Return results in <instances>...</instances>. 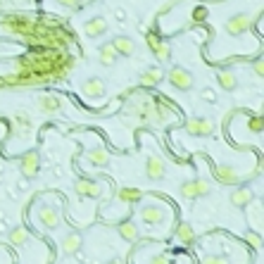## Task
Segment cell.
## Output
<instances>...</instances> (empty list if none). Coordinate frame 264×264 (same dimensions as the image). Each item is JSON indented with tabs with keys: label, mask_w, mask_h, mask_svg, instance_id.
Here are the masks:
<instances>
[{
	"label": "cell",
	"mask_w": 264,
	"mask_h": 264,
	"mask_svg": "<svg viewBox=\"0 0 264 264\" xmlns=\"http://www.w3.org/2000/svg\"><path fill=\"white\" fill-rule=\"evenodd\" d=\"M210 193H212V186H210V181H205V179L186 181L181 186V195L186 200H198V198H205V195H210Z\"/></svg>",
	"instance_id": "1"
},
{
	"label": "cell",
	"mask_w": 264,
	"mask_h": 264,
	"mask_svg": "<svg viewBox=\"0 0 264 264\" xmlns=\"http://www.w3.org/2000/svg\"><path fill=\"white\" fill-rule=\"evenodd\" d=\"M164 79L169 81L176 91H191L193 88V74L183 67H171L169 74H164Z\"/></svg>",
	"instance_id": "2"
},
{
	"label": "cell",
	"mask_w": 264,
	"mask_h": 264,
	"mask_svg": "<svg viewBox=\"0 0 264 264\" xmlns=\"http://www.w3.org/2000/svg\"><path fill=\"white\" fill-rule=\"evenodd\" d=\"M252 29V17L245 15V12H238V15H231L226 19V31L231 36H241V33L250 31Z\"/></svg>",
	"instance_id": "3"
},
{
	"label": "cell",
	"mask_w": 264,
	"mask_h": 264,
	"mask_svg": "<svg viewBox=\"0 0 264 264\" xmlns=\"http://www.w3.org/2000/svg\"><path fill=\"white\" fill-rule=\"evenodd\" d=\"M39 167H41V157L36 150H29L19 157V171H22L26 179H36L39 176Z\"/></svg>",
	"instance_id": "4"
},
{
	"label": "cell",
	"mask_w": 264,
	"mask_h": 264,
	"mask_svg": "<svg viewBox=\"0 0 264 264\" xmlns=\"http://www.w3.org/2000/svg\"><path fill=\"white\" fill-rule=\"evenodd\" d=\"M186 131L191 136H212L214 133V122L207 117H193L186 122Z\"/></svg>",
	"instance_id": "5"
},
{
	"label": "cell",
	"mask_w": 264,
	"mask_h": 264,
	"mask_svg": "<svg viewBox=\"0 0 264 264\" xmlns=\"http://www.w3.org/2000/svg\"><path fill=\"white\" fill-rule=\"evenodd\" d=\"M145 176L150 181H162L167 176V164L160 155H150L148 162H145Z\"/></svg>",
	"instance_id": "6"
},
{
	"label": "cell",
	"mask_w": 264,
	"mask_h": 264,
	"mask_svg": "<svg viewBox=\"0 0 264 264\" xmlns=\"http://www.w3.org/2000/svg\"><path fill=\"white\" fill-rule=\"evenodd\" d=\"M39 224L46 229V231H55L57 226H60V210L57 207H50V205H46V207H41L39 210Z\"/></svg>",
	"instance_id": "7"
},
{
	"label": "cell",
	"mask_w": 264,
	"mask_h": 264,
	"mask_svg": "<svg viewBox=\"0 0 264 264\" xmlns=\"http://www.w3.org/2000/svg\"><path fill=\"white\" fill-rule=\"evenodd\" d=\"M214 176H217L219 183H224V186H236L238 181H241V174L236 171L233 164H217L214 167Z\"/></svg>",
	"instance_id": "8"
},
{
	"label": "cell",
	"mask_w": 264,
	"mask_h": 264,
	"mask_svg": "<svg viewBox=\"0 0 264 264\" xmlns=\"http://www.w3.org/2000/svg\"><path fill=\"white\" fill-rule=\"evenodd\" d=\"M74 191H77L79 198H98V195L102 193V183L91 181V179H77Z\"/></svg>",
	"instance_id": "9"
},
{
	"label": "cell",
	"mask_w": 264,
	"mask_h": 264,
	"mask_svg": "<svg viewBox=\"0 0 264 264\" xmlns=\"http://www.w3.org/2000/svg\"><path fill=\"white\" fill-rule=\"evenodd\" d=\"M12 122H15V136H19V138H24L33 126V119L29 117V112H24V109H17L15 115H12Z\"/></svg>",
	"instance_id": "10"
},
{
	"label": "cell",
	"mask_w": 264,
	"mask_h": 264,
	"mask_svg": "<svg viewBox=\"0 0 264 264\" xmlns=\"http://www.w3.org/2000/svg\"><path fill=\"white\" fill-rule=\"evenodd\" d=\"M140 219L150 226H157L164 221V210L162 205H145V207H140Z\"/></svg>",
	"instance_id": "11"
},
{
	"label": "cell",
	"mask_w": 264,
	"mask_h": 264,
	"mask_svg": "<svg viewBox=\"0 0 264 264\" xmlns=\"http://www.w3.org/2000/svg\"><path fill=\"white\" fill-rule=\"evenodd\" d=\"M36 105H39V109L43 115H57L62 109V100L57 95H39Z\"/></svg>",
	"instance_id": "12"
},
{
	"label": "cell",
	"mask_w": 264,
	"mask_h": 264,
	"mask_svg": "<svg viewBox=\"0 0 264 264\" xmlns=\"http://www.w3.org/2000/svg\"><path fill=\"white\" fill-rule=\"evenodd\" d=\"M81 248H84V238H81V233L79 231H69L67 236H64V241H62L64 255H77Z\"/></svg>",
	"instance_id": "13"
},
{
	"label": "cell",
	"mask_w": 264,
	"mask_h": 264,
	"mask_svg": "<svg viewBox=\"0 0 264 264\" xmlns=\"http://www.w3.org/2000/svg\"><path fill=\"white\" fill-rule=\"evenodd\" d=\"M112 48H115L117 55H122V57H131L136 53V43H133L129 36H117L112 39Z\"/></svg>",
	"instance_id": "14"
},
{
	"label": "cell",
	"mask_w": 264,
	"mask_h": 264,
	"mask_svg": "<svg viewBox=\"0 0 264 264\" xmlns=\"http://www.w3.org/2000/svg\"><path fill=\"white\" fill-rule=\"evenodd\" d=\"M174 238L181 243V245H193L195 243V231L193 226L186 224V221H181L176 229H174Z\"/></svg>",
	"instance_id": "15"
},
{
	"label": "cell",
	"mask_w": 264,
	"mask_h": 264,
	"mask_svg": "<svg viewBox=\"0 0 264 264\" xmlns=\"http://www.w3.org/2000/svg\"><path fill=\"white\" fill-rule=\"evenodd\" d=\"M164 81V71L160 67H153V69L143 71L140 74V86L143 88H153V86H160Z\"/></svg>",
	"instance_id": "16"
},
{
	"label": "cell",
	"mask_w": 264,
	"mask_h": 264,
	"mask_svg": "<svg viewBox=\"0 0 264 264\" xmlns=\"http://www.w3.org/2000/svg\"><path fill=\"white\" fill-rule=\"evenodd\" d=\"M86 157H88V162H93L95 167H107L109 164V150L102 148V145H95L93 150H88Z\"/></svg>",
	"instance_id": "17"
},
{
	"label": "cell",
	"mask_w": 264,
	"mask_h": 264,
	"mask_svg": "<svg viewBox=\"0 0 264 264\" xmlns=\"http://www.w3.org/2000/svg\"><path fill=\"white\" fill-rule=\"evenodd\" d=\"M252 200H255V195H252L250 188L241 186V188H236V191H231V205L233 207H245V205L252 202Z\"/></svg>",
	"instance_id": "18"
},
{
	"label": "cell",
	"mask_w": 264,
	"mask_h": 264,
	"mask_svg": "<svg viewBox=\"0 0 264 264\" xmlns=\"http://www.w3.org/2000/svg\"><path fill=\"white\" fill-rule=\"evenodd\" d=\"M245 207H250V210H248V224L252 226L257 233H259V229H262V202L257 200L255 205H252V202H248Z\"/></svg>",
	"instance_id": "19"
},
{
	"label": "cell",
	"mask_w": 264,
	"mask_h": 264,
	"mask_svg": "<svg viewBox=\"0 0 264 264\" xmlns=\"http://www.w3.org/2000/svg\"><path fill=\"white\" fill-rule=\"evenodd\" d=\"M117 231H119V236H122L124 241H129V243H136V241H138V226L133 224L131 219H126V221H119Z\"/></svg>",
	"instance_id": "20"
},
{
	"label": "cell",
	"mask_w": 264,
	"mask_h": 264,
	"mask_svg": "<svg viewBox=\"0 0 264 264\" xmlns=\"http://www.w3.org/2000/svg\"><path fill=\"white\" fill-rule=\"evenodd\" d=\"M84 95H88V98H102L105 95V81H100V79H88V81H84Z\"/></svg>",
	"instance_id": "21"
},
{
	"label": "cell",
	"mask_w": 264,
	"mask_h": 264,
	"mask_svg": "<svg viewBox=\"0 0 264 264\" xmlns=\"http://www.w3.org/2000/svg\"><path fill=\"white\" fill-rule=\"evenodd\" d=\"M105 31H107V22H105L102 17H93V19L86 22V33H88L91 39H98V36H102Z\"/></svg>",
	"instance_id": "22"
},
{
	"label": "cell",
	"mask_w": 264,
	"mask_h": 264,
	"mask_svg": "<svg viewBox=\"0 0 264 264\" xmlns=\"http://www.w3.org/2000/svg\"><path fill=\"white\" fill-rule=\"evenodd\" d=\"M117 198L122 202H126V205H136V202L143 200V191H138V188H122L117 193Z\"/></svg>",
	"instance_id": "23"
},
{
	"label": "cell",
	"mask_w": 264,
	"mask_h": 264,
	"mask_svg": "<svg viewBox=\"0 0 264 264\" xmlns=\"http://www.w3.org/2000/svg\"><path fill=\"white\" fill-rule=\"evenodd\" d=\"M10 243H12L15 248H24V245L29 243V231H26L24 226H15V229L10 231Z\"/></svg>",
	"instance_id": "24"
},
{
	"label": "cell",
	"mask_w": 264,
	"mask_h": 264,
	"mask_svg": "<svg viewBox=\"0 0 264 264\" xmlns=\"http://www.w3.org/2000/svg\"><path fill=\"white\" fill-rule=\"evenodd\" d=\"M219 84H221L224 91H236V88H238V79H236L233 71L224 69V71H219Z\"/></svg>",
	"instance_id": "25"
},
{
	"label": "cell",
	"mask_w": 264,
	"mask_h": 264,
	"mask_svg": "<svg viewBox=\"0 0 264 264\" xmlns=\"http://www.w3.org/2000/svg\"><path fill=\"white\" fill-rule=\"evenodd\" d=\"M117 57H119V55L115 53L112 43H105V46L100 48V62H102V67H112V64L117 62Z\"/></svg>",
	"instance_id": "26"
},
{
	"label": "cell",
	"mask_w": 264,
	"mask_h": 264,
	"mask_svg": "<svg viewBox=\"0 0 264 264\" xmlns=\"http://www.w3.org/2000/svg\"><path fill=\"white\" fill-rule=\"evenodd\" d=\"M153 53H155V57L160 60V62H167V60L171 57V48H169V43H164V41H162V43H160Z\"/></svg>",
	"instance_id": "27"
},
{
	"label": "cell",
	"mask_w": 264,
	"mask_h": 264,
	"mask_svg": "<svg viewBox=\"0 0 264 264\" xmlns=\"http://www.w3.org/2000/svg\"><path fill=\"white\" fill-rule=\"evenodd\" d=\"M245 243H248L252 250H259L262 248V236L257 231H250V233H245Z\"/></svg>",
	"instance_id": "28"
},
{
	"label": "cell",
	"mask_w": 264,
	"mask_h": 264,
	"mask_svg": "<svg viewBox=\"0 0 264 264\" xmlns=\"http://www.w3.org/2000/svg\"><path fill=\"white\" fill-rule=\"evenodd\" d=\"M202 264H231V262H229L224 255H207L202 259Z\"/></svg>",
	"instance_id": "29"
},
{
	"label": "cell",
	"mask_w": 264,
	"mask_h": 264,
	"mask_svg": "<svg viewBox=\"0 0 264 264\" xmlns=\"http://www.w3.org/2000/svg\"><path fill=\"white\" fill-rule=\"evenodd\" d=\"M148 264H169V257L164 255V252H157V255L150 257V262Z\"/></svg>",
	"instance_id": "30"
},
{
	"label": "cell",
	"mask_w": 264,
	"mask_h": 264,
	"mask_svg": "<svg viewBox=\"0 0 264 264\" xmlns=\"http://www.w3.org/2000/svg\"><path fill=\"white\" fill-rule=\"evenodd\" d=\"M250 129L255 133H262V117H252L250 119Z\"/></svg>",
	"instance_id": "31"
},
{
	"label": "cell",
	"mask_w": 264,
	"mask_h": 264,
	"mask_svg": "<svg viewBox=\"0 0 264 264\" xmlns=\"http://www.w3.org/2000/svg\"><path fill=\"white\" fill-rule=\"evenodd\" d=\"M60 5H64V8H69V10H77L81 8V0H57Z\"/></svg>",
	"instance_id": "32"
},
{
	"label": "cell",
	"mask_w": 264,
	"mask_h": 264,
	"mask_svg": "<svg viewBox=\"0 0 264 264\" xmlns=\"http://www.w3.org/2000/svg\"><path fill=\"white\" fill-rule=\"evenodd\" d=\"M160 43H162V41L157 39V33H148V46H150V50H155Z\"/></svg>",
	"instance_id": "33"
},
{
	"label": "cell",
	"mask_w": 264,
	"mask_h": 264,
	"mask_svg": "<svg viewBox=\"0 0 264 264\" xmlns=\"http://www.w3.org/2000/svg\"><path fill=\"white\" fill-rule=\"evenodd\" d=\"M255 74H257V77H262V74H264V62H262V57H257V60H255Z\"/></svg>",
	"instance_id": "34"
},
{
	"label": "cell",
	"mask_w": 264,
	"mask_h": 264,
	"mask_svg": "<svg viewBox=\"0 0 264 264\" xmlns=\"http://www.w3.org/2000/svg\"><path fill=\"white\" fill-rule=\"evenodd\" d=\"M205 17H207V10H205V8L193 10V19H205Z\"/></svg>",
	"instance_id": "35"
},
{
	"label": "cell",
	"mask_w": 264,
	"mask_h": 264,
	"mask_svg": "<svg viewBox=\"0 0 264 264\" xmlns=\"http://www.w3.org/2000/svg\"><path fill=\"white\" fill-rule=\"evenodd\" d=\"M202 98L207 102H214V93H212V91H202Z\"/></svg>",
	"instance_id": "36"
},
{
	"label": "cell",
	"mask_w": 264,
	"mask_h": 264,
	"mask_svg": "<svg viewBox=\"0 0 264 264\" xmlns=\"http://www.w3.org/2000/svg\"><path fill=\"white\" fill-rule=\"evenodd\" d=\"M107 264H126V262H124V259H122V257H115V259H109Z\"/></svg>",
	"instance_id": "37"
}]
</instances>
